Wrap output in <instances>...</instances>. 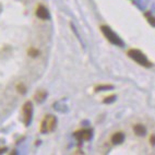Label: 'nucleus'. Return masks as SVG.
Masks as SVG:
<instances>
[{
	"mask_svg": "<svg viewBox=\"0 0 155 155\" xmlns=\"http://www.w3.org/2000/svg\"><path fill=\"white\" fill-rule=\"evenodd\" d=\"M127 54H128V56L132 59V60H134L137 64H139L140 66L147 67V68L152 67L151 61L147 58V56L144 55L141 50L137 49V48H130V49L127 51Z\"/></svg>",
	"mask_w": 155,
	"mask_h": 155,
	"instance_id": "f257e3e1",
	"label": "nucleus"
},
{
	"mask_svg": "<svg viewBox=\"0 0 155 155\" xmlns=\"http://www.w3.org/2000/svg\"><path fill=\"white\" fill-rule=\"evenodd\" d=\"M101 31H102V33L104 34V36H105L111 44L116 45V46H119V47H122V46L125 45L119 36L117 35L115 32H113V30H111L110 28H108L107 25H102V26H101Z\"/></svg>",
	"mask_w": 155,
	"mask_h": 155,
	"instance_id": "f03ea898",
	"label": "nucleus"
},
{
	"mask_svg": "<svg viewBox=\"0 0 155 155\" xmlns=\"http://www.w3.org/2000/svg\"><path fill=\"white\" fill-rule=\"evenodd\" d=\"M57 126V118L53 115H47L44 120L41 124V132L42 133H49L55 130Z\"/></svg>",
	"mask_w": 155,
	"mask_h": 155,
	"instance_id": "7ed1b4c3",
	"label": "nucleus"
},
{
	"mask_svg": "<svg viewBox=\"0 0 155 155\" xmlns=\"http://www.w3.org/2000/svg\"><path fill=\"white\" fill-rule=\"evenodd\" d=\"M23 116H24L25 126H28L32 120V116H33V106L31 102H26L23 105Z\"/></svg>",
	"mask_w": 155,
	"mask_h": 155,
	"instance_id": "20e7f679",
	"label": "nucleus"
},
{
	"mask_svg": "<svg viewBox=\"0 0 155 155\" xmlns=\"http://www.w3.org/2000/svg\"><path fill=\"white\" fill-rule=\"evenodd\" d=\"M74 136L80 141H89L92 138V131L89 130V129H82V130L77 131L74 133Z\"/></svg>",
	"mask_w": 155,
	"mask_h": 155,
	"instance_id": "39448f33",
	"label": "nucleus"
},
{
	"mask_svg": "<svg viewBox=\"0 0 155 155\" xmlns=\"http://www.w3.org/2000/svg\"><path fill=\"white\" fill-rule=\"evenodd\" d=\"M35 13H36V17L39 18L41 20H48L50 18L49 11H48L44 6H42V5H39V6L36 8Z\"/></svg>",
	"mask_w": 155,
	"mask_h": 155,
	"instance_id": "423d86ee",
	"label": "nucleus"
},
{
	"mask_svg": "<svg viewBox=\"0 0 155 155\" xmlns=\"http://www.w3.org/2000/svg\"><path fill=\"white\" fill-rule=\"evenodd\" d=\"M125 141V134L124 132H116L111 136V142L114 144H120Z\"/></svg>",
	"mask_w": 155,
	"mask_h": 155,
	"instance_id": "0eeeda50",
	"label": "nucleus"
},
{
	"mask_svg": "<svg viewBox=\"0 0 155 155\" xmlns=\"http://www.w3.org/2000/svg\"><path fill=\"white\" fill-rule=\"evenodd\" d=\"M133 132L136 133L137 136H145L147 133V128L143 125H136L133 126Z\"/></svg>",
	"mask_w": 155,
	"mask_h": 155,
	"instance_id": "6e6552de",
	"label": "nucleus"
},
{
	"mask_svg": "<svg viewBox=\"0 0 155 155\" xmlns=\"http://www.w3.org/2000/svg\"><path fill=\"white\" fill-rule=\"evenodd\" d=\"M46 96H47V93L45 91H38L37 93H36V95H35V98H36V101L38 103H41V102H43V101L46 98Z\"/></svg>",
	"mask_w": 155,
	"mask_h": 155,
	"instance_id": "1a4fd4ad",
	"label": "nucleus"
},
{
	"mask_svg": "<svg viewBox=\"0 0 155 155\" xmlns=\"http://www.w3.org/2000/svg\"><path fill=\"white\" fill-rule=\"evenodd\" d=\"M114 86L109 85V84H106V85H98L95 87V91L96 92H101V91H107V90H113Z\"/></svg>",
	"mask_w": 155,
	"mask_h": 155,
	"instance_id": "9d476101",
	"label": "nucleus"
},
{
	"mask_svg": "<svg viewBox=\"0 0 155 155\" xmlns=\"http://www.w3.org/2000/svg\"><path fill=\"white\" fill-rule=\"evenodd\" d=\"M145 17L147 18V21H149L150 24L152 25V26H155V18L150 15V14H145Z\"/></svg>",
	"mask_w": 155,
	"mask_h": 155,
	"instance_id": "9b49d317",
	"label": "nucleus"
},
{
	"mask_svg": "<svg viewBox=\"0 0 155 155\" xmlns=\"http://www.w3.org/2000/svg\"><path fill=\"white\" fill-rule=\"evenodd\" d=\"M28 55H30L31 57H36V56L38 55V50L34 49V48H30V50H28Z\"/></svg>",
	"mask_w": 155,
	"mask_h": 155,
	"instance_id": "f8f14e48",
	"label": "nucleus"
},
{
	"mask_svg": "<svg viewBox=\"0 0 155 155\" xmlns=\"http://www.w3.org/2000/svg\"><path fill=\"white\" fill-rule=\"evenodd\" d=\"M115 98H116V96H115V95H113V96H108V97H106L105 100H104V103H105V104H109V103L114 102V101H115Z\"/></svg>",
	"mask_w": 155,
	"mask_h": 155,
	"instance_id": "ddd939ff",
	"label": "nucleus"
},
{
	"mask_svg": "<svg viewBox=\"0 0 155 155\" xmlns=\"http://www.w3.org/2000/svg\"><path fill=\"white\" fill-rule=\"evenodd\" d=\"M150 143L152 144V145H155V134H152V136L150 137Z\"/></svg>",
	"mask_w": 155,
	"mask_h": 155,
	"instance_id": "4468645a",
	"label": "nucleus"
},
{
	"mask_svg": "<svg viewBox=\"0 0 155 155\" xmlns=\"http://www.w3.org/2000/svg\"><path fill=\"white\" fill-rule=\"evenodd\" d=\"M17 89L20 90V92H21V93H25V92H26V91H25V87H23V86H22V84H19V85L17 86Z\"/></svg>",
	"mask_w": 155,
	"mask_h": 155,
	"instance_id": "2eb2a0df",
	"label": "nucleus"
},
{
	"mask_svg": "<svg viewBox=\"0 0 155 155\" xmlns=\"http://www.w3.org/2000/svg\"><path fill=\"white\" fill-rule=\"evenodd\" d=\"M3 151H6V149H0V153H2Z\"/></svg>",
	"mask_w": 155,
	"mask_h": 155,
	"instance_id": "dca6fc26",
	"label": "nucleus"
}]
</instances>
